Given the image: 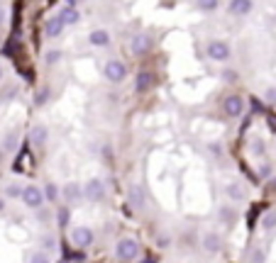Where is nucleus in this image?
Wrapping results in <instances>:
<instances>
[{
  "label": "nucleus",
  "mask_w": 276,
  "mask_h": 263,
  "mask_svg": "<svg viewBox=\"0 0 276 263\" xmlns=\"http://www.w3.org/2000/svg\"><path fill=\"white\" fill-rule=\"evenodd\" d=\"M139 244L135 239H120L115 244V259L118 261H137L139 259Z\"/></svg>",
  "instance_id": "1"
},
{
  "label": "nucleus",
  "mask_w": 276,
  "mask_h": 263,
  "mask_svg": "<svg viewBox=\"0 0 276 263\" xmlns=\"http://www.w3.org/2000/svg\"><path fill=\"white\" fill-rule=\"evenodd\" d=\"M206 56L210 61H220L222 64V61H227L232 56V49H230V44L225 39H213V42H208Z\"/></svg>",
  "instance_id": "2"
},
{
  "label": "nucleus",
  "mask_w": 276,
  "mask_h": 263,
  "mask_svg": "<svg viewBox=\"0 0 276 263\" xmlns=\"http://www.w3.org/2000/svg\"><path fill=\"white\" fill-rule=\"evenodd\" d=\"M103 76H105V80L108 83H125V78H127V64H123L120 59H113V61H108L105 68H103Z\"/></svg>",
  "instance_id": "3"
},
{
  "label": "nucleus",
  "mask_w": 276,
  "mask_h": 263,
  "mask_svg": "<svg viewBox=\"0 0 276 263\" xmlns=\"http://www.w3.org/2000/svg\"><path fill=\"white\" fill-rule=\"evenodd\" d=\"M22 202L27 205V207H32V210H39L42 205H44V193H42V188H37V185H25L22 188Z\"/></svg>",
  "instance_id": "4"
},
{
  "label": "nucleus",
  "mask_w": 276,
  "mask_h": 263,
  "mask_svg": "<svg viewBox=\"0 0 276 263\" xmlns=\"http://www.w3.org/2000/svg\"><path fill=\"white\" fill-rule=\"evenodd\" d=\"M222 110H225V115L230 120L242 117V112H245V98L242 95H227L225 103H222Z\"/></svg>",
  "instance_id": "5"
},
{
  "label": "nucleus",
  "mask_w": 276,
  "mask_h": 263,
  "mask_svg": "<svg viewBox=\"0 0 276 263\" xmlns=\"http://www.w3.org/2000/svg\"><path fill=\"white\" fill-rule=\"evenodd\" d=\"M69 237H71V244H73L76 249H88V246L93 244V232H91L88 227H73Z\"/></svg>",
  "instance_id": "6"
},
{
  "label": "nucleus",
  "mask_w": 276,
  "mask_h": 263,
  "mask_svg": "<svg viewBox=\"0 0 276 263\" xmlns=\"http://www.w3.org/2000/svg\"><path fill=\"white\" fill-rule=\"evenodd\" d=\"M83 195L88 197L91 202H100V200L105 197V185H103V181H100V178H91V181L83 185Z\"/></svg>",
  "instance_id": "7"
},
{
  "label": "nucleus",
  "mask_w": 276,
  "mask_h": 263,
  "mask_svg": "<svg viewBox=\"0 0 276 263\" xmlns=\"http://www.w3.org/2000/svg\"><path fill=\"white\" fill-rule=\"evenodd\" d=\"M149 49H152V37H147V34H135L132 37V42H130L132 56H147Z\"/></svg>",
  "instance_id": "8"
},
{
  "label": "nucleus",
  "mask_w": 276,
  "mask_h": 263,
  "mask_svg": "<svg viewBox=\"0 0 276 263\" xmlns=\"http://www.w3.org/2000/svg\"><path fill=\"white\" fill-rule=\"evenodd\" d=\"M64 27H66V25H64V20L57 15V17H49V20H47L44 32H47V37H49V39H59V37H61V32H64Z\"/></svg>",
  "instance_id": "9"
},
{
  "label": "nucleus",
  "mask_w": 276,
  "mask_h": 263,
  "mask_svg": "<svg viewBox=\"0 0 276 263\" xmlns=\"http://www.w3.org/2000/svg\"><path fill=\"white\" fill-rule=\"evenodd\" d=\"M203 249H206L208 254H217L222 249V239H220L217 232H206L203 234Z\"/></svg>",
  "instance_id": "10"
},
{
  "label": "nucleus",
  "mask_w": 276,
  "mask_h": 263,
  "mask_svg": "<svg viewBox=\"0 0 276 263\" xmlns=\"http://www.w3.org/2000/svg\"><path fill=\"white\" fill-rule=\"evenodd\" d=\"M227 10H230V15H235V17H245V15L252 12V0H232Z\"/></svg>",
  "instance_id": "11"
},
{
  "label": "nucleus",
  "mask_w": 276,
  "mask_h": 263,
  "mask_svg": "<svg viewBox=\"0 0 276 263\" xmlns=\"http://www.w3.org/2000/svg\"><path fill=\"white\" fill-rule=\"evenodd\" d=\"M152 85H154V73H149V71H142L137 78H135V90H137L139 95L147 93Z\"/></svg>",
  "instance_id": "12"
},
{
  "label": "nucleus",
  "mask_w": 276,
  "mask_h": 263,
  "mask_svg": "<svg viewBox=\"0 0 276 263\" xmlns=\"http://www.w3.org/2000/svg\"><path fill=\"white\" fill-rule=\"evenodd\" d=\"M88 42L93 44V47H108L110 44V32L108 29H93L91 34H88Z\"/></svg>",
  "instance_id": "13"
},
{
  "label": "nucleus",
  "mask_w": 276,
  "mask_h": 263,
  "mask_svg": "<svg viewBox=\"0 0 276 263\" xmlns=\"http://www.w3.org/2000/svg\"><path fill=\"white\" fill-rule=\"evenodd\" d=\"M59 193H61V197H64L66 202H76L78 197L83 195L81 185H78V183H73V181H71V183H66V185H64V188H61Z\"/></svg>",
  "instance_id": "14"
},
{
  "label": "nucleus",
  "mask_w": 276,
  "mask_h": 263,
  "mask_svg": "<svg viewBox=\"0 0 276 263\" xmlns=\"http://www.w3.org/2000/svg\"><path fill=\"white\" fill-rule=\"evenodd\" d=\"M130 205H132L135 210H142V207L147 205V195H144V188H142V185H132V188H130Z\"/></svg>",
  "instance_id": "15"
},
{
  "label": "nucleus",
  "mask_w": 276,
  "mask_h": 263,
  "mask_svg": "<svg viewBox=\"0 0 276 263\" xmlns=\"http://www.w3.org/2000/svg\"><path fill=\"white\" fill-rule=\"evenodd\" d=\"M59 17L64 20V25H76V22L81 20V12H78L76 5H64L61 12H59Z\"/></svg>",
  "instance_id": "16"
},
{
  "label": "nucleus",
  "mask_w": 276,
  "mask_h": 263,
  "mask_svg": "<svg viewBox=\"0 0 276 263\" xmlns=\"http://www.w3.org/2000/svg\"><path fill=\"white\" fill-rule=\"evenodd\" d=\"M47 134H49V132H47L44 125H34L32 132H30V141H32L34 146H44V144H47Z\"/></svg>",
  "instance_id": "17"
},
{
  "label": "nucleus",
  "mask_w": 276,
  "mask_h": 263,
  "mask_svg": "<svg viewBox=\"0 0 276 263\" xmlns=\"http://www.w3.org/2000/svg\"><path fill=\"white\" fill-rule=\"evenodd\" d=\"M225 193H227L230 200H235V202H242V200H245V188H242L240 183H227Z\"/></svg>",
  "instance_id": "18"
},
{
  "label": "nucleus",
  "mask_w": 276,
  "mask_h": 263,
  "mask_svg": "<svg viewBox=\"0 0 276 263\" xmlns=\"http://www.w3.org/2000/svg\"><path fill=\"white\" fill-rule=\"evenodd\" d=\"M42 193H44V200H47V202H57V200H59V185H57V183H47V185L42 188Z\"/></svg>",
  "instance_id": "19"
},
{
  "label": "nucleus",
  "mask_w": 276,
  "mask_h": 263,
  "mask_svg": "<svg viewBox=\"0 0 276 263\" xmlns=\"http://www.w3.org/2000/svg\"><path fill=\"white\" fill-rule=\"evenodd\" d=\"M262 227L267 229V232H272V229H276V210H269L264 217H262Z\"/></svg>",
  "instance_id": "20"
},
{
  "label": "nucleus",
  "mask_w": 276,
  "mask_h": 263,
  "mask_svg": "<svg viewBox=\"0 0 276 263\" xmlns=\"http://www.w3.org/2000/svg\"><path fill=\"white\" fill-rule=\"evenodd\" d=\"M69 222H71V210L69 207L57 210V224H59V227H69Z\"/></svg>",
  "instance_id": "21"
},
{
  "label": "nucleus",
  "mask_w": 276,
  "mask_h": 263,
  "mask_svg": "<svg viewBox=\"0 0 276 263\" xmlns=\"http://www.w3.org/2000/svg\"><path fill=\"white\" fill-rule=\"evenodd\" d=\"M47 103H49V88L37 90V93H34V105H37V107H44Z\"/></svg>",
  "instance_id": "22"
},
{
  "label": "nucleus",
  "mask_w": 276,
  "mask_h": 263,
  "mask_svg": "<svg viewBox=\"0 0 276 263\" xmlns=\"http://www.w3.org/2000/svg\"><path fill=\"white\" fill-rule=\"evenodd\" d=\"M196 5H198V10H203V12H213V10H217L220 0H196Z\"/></svg>",
  "instance_id": "23"
},
{
  "label": "nucleus",
  "mask_w": 276,
  "mask_h": 263,
  "mask_svg": "<svg viewBox=\"0 0 276 263\" xmlns=\"http://www.w3.org/2000/svg\"><path fill=\"white\" fill-rule=\"evenodd\" d=\"M59 61H61V52H59V49H49V52L44 54V64L54 66V64H59Z\"/></svg>",
  "instance_id": "24"
},
{
  "label": "nucleus",
  "mask_w": 276,
  "mask_h": 263,
  "mask_svg": "<svg viewBox=\"0 0 276 263\" xmlns=\"http://www.w3.org/2000/svg\"><path fill=\"white\" fill-rule=\"evenodd\" d=\"M222 80H225V83H237V80H240V73L232 71V68H227V71H222Z\"/></svg>",
  "instance_id": "25"
},
{
  "label": "nucleus",
  "mask_w": 276,
  "mask_h": 263,
  "mask_svg": "<svg viewBox=\"0 0 276 263\" xmlns=\"http://www.w3.org/2000/svg\"><path fill=\"white\" fill-rule=\"evenodd\" d=\"M17 146V134H7V139L2 141V151H12Z\"/></svg>",
  "instance_id": "26"
},
{
  "label": "nucleus",
  "mask_w": 276,
  "mask_h": 263,
  "mask_svg": "<svg viewBox=\"0 0 276 263\" xmlns=\"http://www.w3.org/2000/svg\"><path fill=\"white\" fill-rule=\"evenodd\" d=\"M264 98H267V103H269V105H274L276 107V85H269V88H267Z\"/></svg>",
  "instance_id": "27"
},
{
  "label": "nucleus",
  "mask_w": 276,
  "mask_h": 263,
  "mask_svg": "<svg viewBox=\"0 0 276 263\" xmlns=\"http://www.w3.org/2000/svg\"><path fill=\"white\" fill-rule=\"evenodd\" d=\"M20 193H22V188H17V185H7L5 188V195L7 197H20Z\"/></svg>",
  "instance_id": "28"
},
{
  "label": "nucleus",
  "mask_w": 276,
  "mask_h": 263,
  "mask_svg": "<svg viewBox=\"0 0 276 263\" xmlns=\"http://www.w3.org/2000/svg\"><path fill=\"white\" fill-rule=\"evenodd\" d=\"M30 261L32 263H47L49 261V256H47V254H32V256H30Z\"/></svg>",
  "instance_id": "29"
},
{
  "label": "nucleus",
  "mask_w": 276,
  "mask_h": 263,
  "mask_svg": "<svg viewBox=\"0 0 276 263\" xmlns=\"http://www.w3.org/2000/svg\"><path fill=\"white\" fill-rule=\"evenodd\" d=\"M210 151H213V156H217V158L222 156V146H220V144H210Z\"/></svg>",
  "instance_id": "30"
},
{
  "label": "nucleus",
  "mask_w": 276,
  "mask_h": 263,
  "mask_svg": "<svg viewBox=\"0 0 276 263\" xmlns=\"http://www.w3.org/2000/svg\"><path fill=\"white\" fill-rule=\"evenodd\" d=\"M247 261H264V254H259V251H257V254H249V256H247Z\"/></svg>",
  "instance_id": "31"
},
{
  "label": "nucleus",
  "mask_w": 276,
  "mask_h": 263,
  "mask_svg": "<svg viewBox=\"0 0 276 263\" xmlns=\"http://www.w3.org/2000/svg\"><path fill=\"white\" fill-rule=\"evenodd\" d=\"M230 212H232V210L222 207V219H225V222H232V214H230Z\"/></svg>",
  "instance_id": "32"
},
{
  "label": "nucleus",
  "mask_w": 276,
  "mask_h": 263,
  "mask_svg": "<svg viewBox=\"0 0 276 263\" xmlns=\"http://www.w3.org/2000/svg\"><path fill=\"white\" fill-rule=\"evenodd\" d=\"M5 210V197H0V212Z\"/></svg>",
  "instance_id": "33"
},
{
  "label": "nucleus",
  "mask_w": 276,
  "mask_h": 263,
  "mask_svg": "<svg viewBox=\"0 0 276 263\" xmlns=\"http://www.w3.org/2000/svg\"><path fill=\"white\" fill-rule=\"evenodd\" d=\"M2 20H5V10L0 7V25H2Z\"/></svg>",
  "instance_id": "34"
},
{
  "label": "nucleus",
  "mask_w": 276,
  "mask_h": 263,
  "mask_svg": "<svg viewBox=\"0 0 276 263\" xmlns=\"http://www.w3.org/2000/svg\"><path fill=\"white\" fill-rule=\"evenodd\" d=\"M64 2H66V5H76V0H64Z\"/></svg>",
  "instance_id": "35"
},
{
  "label": "nucleus",
  "mask_w": 276,
  "mask_h": 263,
  "mask_svg": "<svg viewBox=\"0 0 276 263\" xmlns=\"http://www.w3.org/2000/svg\"><path fill=\"white\" fill-rule=\"evenodd\" d=\"M2 73H5V71H2V64H0V80H2Z\"/></svg>",
  "instance_id": "36"
},
{
  "label": "nucleus",
  "mask_w": 276,
  "mask_h": 263,
  "mask_svg": "<svg viewBox=\"0 0 276 263\" xmlns=\"http://www.w3.org/2000/svg\"><path fill=\"white\" fill-rule=\"evenodd\" d=\"M272 185H274V188H276V181H274V183H272Z\"/></svg>",
  "instance_id": "37"
}]
</instances>
